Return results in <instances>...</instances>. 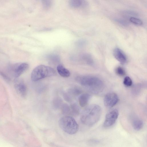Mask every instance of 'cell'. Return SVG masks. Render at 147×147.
Masks as SVG:
<instances>
[{
  "mask_svg": "<svg viewBox=\"0 0 147 147\" xmlns=\"http://www.w3.org/2000/svg\"><path fill=\"white\" fill-rule=\"evenodd\" d=\"M115 20L119 24L123 26H127L128 24L127 22L123 19L117 18L115 19Z\"/></svg>",
  "mask_w": 147,
  "mask_h": 147,
  "instance_id": "cb8c5ba5",
  "label": "cell"
},
{
  "mask_svg": "<svg viewBox=\"0 0 147 147\" xmlns=\"http://www.w3.org/2000/svg\"><path fill=\"white\" fill-rule=\"evenodd\" d=\"M129 20L131 23L136 25H141L143 23L142 21L141 20L134 17H131Z\"/></svg>",
  "mask_w": 147,
  "mask_h": 147,
  "instance_id": "ac0fdd59",
  "label": "cell"
},
{
  "mask_svg": "<svg viewBox=\"0 0 147 147\" xmlns=\"http://www.w3.org/2000/svg\"><path fill=\"white\" fill-rule=\"evenodd\" d=\"M43 7L45 8H48L51 5L52 0H41Z\"/></svg>",
  "mask_w": 147,
  "mask_h": 147,
  "instance_id": "ffe728a7",
  "label": "cell"
},
{
  "mask_svg": "<svg viewBox=\"0 0 147 147\" xmlns=\"http://www.w3.org/2000/svg\"><path fill=\"white\" fill-rule=\"evenodd\" d=\"M116 74L120 76H123L125 75V72L124 69L121 67H117L115 69Z\"/></svg>",
  "mask_w": 147,
  "mask_h": 147,
  "instance_id": "44dd1931",
  "label": "cell"
},
{
  "mask_svg": "<svg viewBox=\"0 0 147 147\" xmlns=\"http://www.w3.org/2000/svg\"><path fill=\"white\" fill-rule=\"evenodd\" d=\"M118 110L113 109L109 112L106 115L103 124L104 127L107 128L113 125L116 121L119 116Z\"/></svg>",
  "mask_w": 147,
  "mask_h": 147,
  "instance_id": "5b68a950",
  "label": "cell"
},
{
  "mask_svg": "<svg viewBox=\"0 0 147 147\" xmlns=\"http://www.w3.org/2000/svg\"><path fill=\"white\" fill-rule=\"evenodd\" d=\"M58 123L61 128L69 134H75L78 130V124L71 116L66 115L62 117L59 119Z\"/></svg>",
  "mask_w": 147,
  "mask_h": 147,
  "instance_id": "277c9868",
  "label": "cell"
},
{
  "mask_svg": "<svg viewBox=\"0 0 147 147\" xmlns=\"http://www.w3.org/2000/svg\"><path fill=\"white\" fill-rule=\"evenodd\" d=\"M132 124L133 128L135 130L139 131L142 128L143 123L142 120L137 118L133 120Z\"/></svg>",
  "mask_w": 147,
  "mask_h": 147,
  "instance_id": "4fadbf2b",
  "label": "cell"
},
{
  "mask_svg": "<svg viewBox=\"0 0 147 147\" xmlns=\"http://www.w3.org/2000/svg\"><path fill=\"white\" fill-rule=\"evenodd\" d=\"M101 114V109L98 105L92 104L86 107L80 117L81 122L84 125L92 126L99 120Z\"/></svg>",
  "mask_w": 147,
  "mask_h": 147,
  "instance_id": "7a4b0ae2",
  "label": "cell"
},
{
  "mask_svg": "<svg viewBox=\"0 0 147 147\" xmlns=\"http://www.w3.org/2000/svg\"><path fill=\"white\" fill-rule=\"evenodd\" d=\"M63 98L65 100L68 102H71L72 101L71 96L68 93L65 92L63 94Z\"/></svg>",
  "mask_w": 147,
  "mask_h": 147,
  "instance_id": "603a6c76",
  "label": "cell"
},
{
  "mask_svg": "<svg viewBox=\"0 0 147 147\" xmlns=\"http://www.w3.org/2000/svg\"><path fill=\"white\" fill-rule=\"evenodd\" d=\"M70 6L74 8L84 7L87 5L85 0H69Z\"/></svg>",
  "mask_w": 147,
  "mask_h": 147,
  "instance_id": "8fae6325",
  "label": "cell"
},
{
  "mask_svg": "<svg viewBox=\"0 0 147 147\" xmlns=\"http://www.w3.org/2000/svg\"><path fill=\"white\" fill-rule=\"evenodd\" d=\"M15 88L21 96L25 97L27 94V88L24 82L20 80H16L14 84Z\"/></svg>",
  "mask_w": 147,
  "mask_h": 147,
  "instance_id": "ba28073f",
  "label": "cell"
},
{
  "mask_svg": "<svg viewBox=\"0 0 147 147\" xmlns=\"http://www.w3.org/2000/svg\"><path fill=\"white\" fill-rule=\"evenodd\" d=\"M62 100L59 97H56L53 101V104L54 107L56 109L61 108L62 104Z\"/></svg>",
  "mask_w": 147,
  "mask_h": 147,
  "instance_id": "e0dca14e",
  "label": "cell"
},
{
  "mask_svg": "<svg viewBox=\"0 0 147 147\" xmlns=\"http://www.w3.org/2000/svg\"><path fill=\"white\" fill-rule=\"evenodd\" d=\"M0 75L7 82L10 81L9 78L4 73L0 71Z\"/></svg>",
  "mask_w": 147,
  "mask_h": 147,
  "instance_id": "d4e9b609",
  "label": "cell"
},
{
  "mask_svg": "<svg viewBox=\"0 0 147 147\" xmlns=\"http://www.w3.org/2000/svg\"><path fill=\"white\" fill-rule=\"evenodd\" d=\"M113 55L115 58L121 64H124L126 62V56L120 49L117 48H115L113 51Z\"/></svg>",
  "mask_w": 147,
  "mask_h": 147,
  "instance_id": "9c48e42d",
  "label": "cell"
},
{
  "mask_svg": "<svg viewBox=\"0 0 147 147\" xmlns=\"http://www.w3.org/2000/svg\"><path fill=\"white\" fill-rule=\"evenodd\" d=\"M123 13L126 16H137V14L135 12L130 10H125L123 11Z\"/></svg>",
  "mask_w": 147,
  "mask_h": 147,
  "instance_id": "7402d4cb",
  "label": "cell"
},
{
  "mask_svg": "<svg viewBox=\"0 0 147 147\" xmlns=\"http://www.w3.org/2000/svg\"><path fill=\"white\" fill-rule=\"evenodd\" d=\"M55 74V71L51 67L40 65L37 66L33 69L31 74V78L33 81L36 82Z\"/></svg>",
  "mask_w": 147,
  "mask_h": 147,
  "instance_id": "3957f363",
  "label": "cell"
},
{
  "mask_svg": "<svg viewBox=\"0 0 147 147\" xmlns=\"http://www.w3.org/2000/svg\"><path fill=\"white\" fill-rule=\"evenodd\" d=\"M123 84L125 86L129 87L131 86L132 84V81L129 77L126 76L124 79Z\"/></svg>",
  "mask_w": 147,
  "mask_h": 147,
  "instance_id": "d6986e66",
  "label": "cell"
},
{
  "mask_svg": "<svg viewBox=\"0 0 147 147\" xmlns=\"http://www.w3.org/2000/svg\"><path fill=\"white\" fill-rule=\"evenodd\" d=\"M28 64L26 63H18L11 66L9 68L16 78L20 76L29 68Z\"/></svg>",
  "mask_w": 147,
  "mask_h": 147,
  "instance_id": "8992f818",
  "label": "cell"
},
{
  "mask_svg": "<svg viewBox=\"0 0 147 147\" xmlns=\"http://www.w3.org/2000/svg\"><path fill=\"white\" fill-rule=\"evenodd\" d=\"M119 101V98L117 94L114 92L108 93L105 96L104 103L106 107L111 108L115 106Z\"/></svg>",
  "mask_w": 147,
  "mask_h": 147,
  "instance_id": "52a82bcc",
  "label": "cell"
},
{
  "mask_svg": "<svg viewBox=\"0 0 147 147\" xmlns=\"http://www.w3.org/2000/svg\"><path fill=\"white\" fill-rule=\"evenodd\" d=\"M82 92V90L80 88L76 87L70 88L67 93L71 96H76L79 95Z\"/></svg>",
  "mask_w": 147,
  "mask_h": 147,
  "instance_id": "5bb4252c",
  "label": "cell"
},
{
  "mask_svg": "<svg viewBox=\"0 0 147 147\" xmlns=\"http://www.w3.org/2000/svg\"><path fill=\"white\" fill-rule=\"evenodd\" d=\"M57 70L59 74L62 77H68L70 75L69 71L62 65H58L57 67Z\"/></svg>",
  "mask_w": 147,
  "mask_h": 147,
  "instance_id": "7c38bea8",
  "label": "cell"
},
{
  "mask_svg": "<svg viewBox=\"0 0 147 147\" xmlns=\"http://www.w3.org/2000/svg\"><path fill=\"white\" fill-rule=\"evenodd\" d=\"M71 115L75 116L78 115L80 112L79 107L76 103H73L70 106Z\"/></svg>",
  "mask_w": 147,
  "mask_h": 147,
  "instance_id": "9a60e30c",
  "label": "cell"
},
{
  "mask_svg": "<svg viewBox=\"0 0 147 147\" xmlns=\"http://www.w3.org/2000/svg\"><path fill=\"white\" fill-rule=\"evenodd\" d=\"M91 97V95L87 93H85L80 95L78 98L80 106L82 107H84L86 106Z\"/></svg>",
  "mask_w": 147,
  "mask_h": 147,
  "instance_id": "30bf717a",
  "label": "cell"
},
{
  "mask_svg": "<svg viewBox=\"0 0 147 147\" xmlns=\"http://www.w3.org/2000/svg\"><path fill=\"white\" fill-rule=\"evenodd\" d=\"M76 80L89 92L94 94L100 93L104 88L103 82L96 77L90 76H81L77 77Z\"/></svg>",
  "mask_w": 147,
  "mask_h": 147,
  "instance_id": "6da1fadb",
  "label": "cell"
},
{
  "mask_svg": "<svg viewBox=\"0 0 147 147\" xmlns=\"http://www.w3.org/2000/svg\"><path fill=\"white\" fill-rule=\"evenodd\" d=\"M49 59L53 61H58L59 58L58 56L55 55H51L49 57Z\"/></svg>",
  "mask_w": 147,
  "mask_h": 147,
  "instance_id": "484cf974",
  "label": "cell"
},
{
  "mask_svg": "<svg viewBox=\"0 0 147 147\" xmlns=\"http://www.w3.org/2000/svg\"><path fill=\"white\" fill-rule=\"evenodd\" d=\"M62 113L64 115H70V108L67 104H63L61 107Z\"/></svg>",
  "mask_w": 147,
  "mask_h": 147,
  "instance_id": "2e32d148",
  "label": "cell"
}]
</instances>
